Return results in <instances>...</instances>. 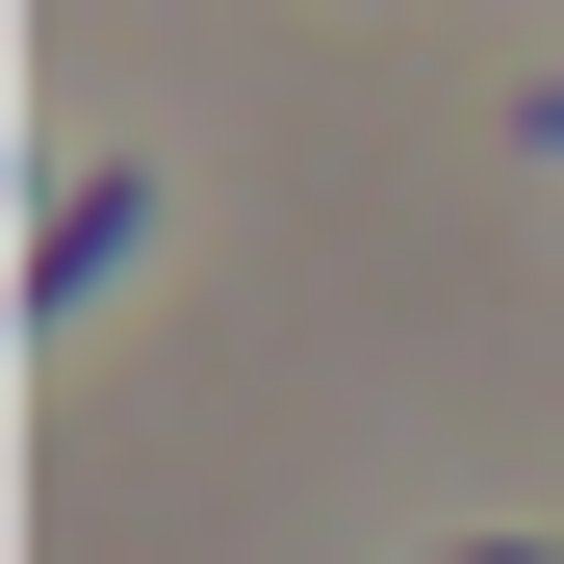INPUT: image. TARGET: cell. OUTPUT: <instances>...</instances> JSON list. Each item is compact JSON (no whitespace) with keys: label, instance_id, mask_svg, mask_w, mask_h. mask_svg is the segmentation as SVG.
<instances>
[{"label":"cell","instance_id":"6da1fadb","mask_svg":"<svg viewBox=\"0 0 564 564\" xmlns=\"http://www.w3.org/2000/svg\"><path fill=\"white\" fill-rule=\"evenodd\" d=\"M129 231H154V180H52V231H26V308H104V282H129Z\"/></svg>","mask_w":564,"mask_h":564},{"label":"cell","instance_id":"7a4b0ae2","mask_svg":"<svg viewBox=\"0 0 564 564\" xmlns=\"http://www.w3.org/2000/svg\"><path fill=\"white\" fill-rule=\"evenodd\" d=\"M436 564H564V539H436Z\"/></svg>","mask_w":564,"mask_h":564}]
</instances>
